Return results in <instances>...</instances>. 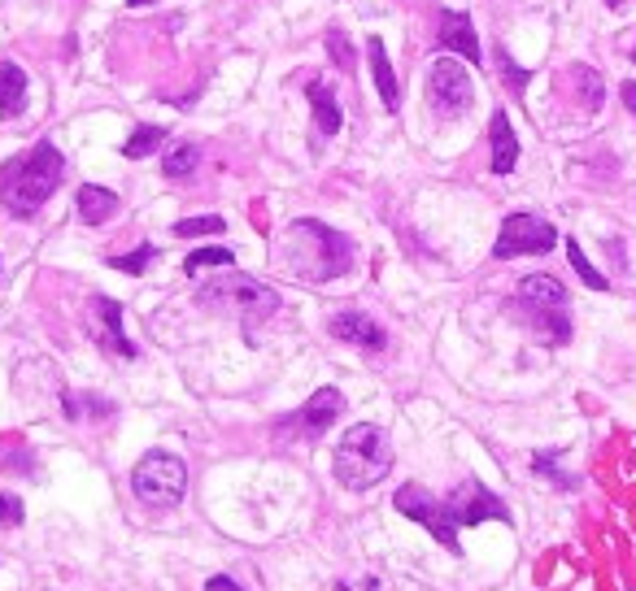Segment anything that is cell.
Instances as JSON below:
<instances>
[{"label": "cell", "mask_w": 636, "mask_h": 591, "mask_svg": "<svg viewBox=\"0 0 636 591\" xmlns=\"http://www.w3.org/2000/svg\"><path fill=\"white\" fill-rule=\"evenodd\" d=\"M284 266L301 279V283H331L340 274H349L354 266V244L331 231L318 218H297L284 236Z\"/></svg>", "instance_id": "obj_1"}, {"label": "cell", "mask_w": 636, "mask_h": 591, "mask_svg": "<svg viewBox=\"0 0 636 591\" xmlns=\"http://www.w3.org/2000/svg\"><path fill=\"white\" fill-rule=\"evenodd\" d=\"M61 174H66V157L57 152V144L40 140L36 148H27L0 166V204L13 218H31L61 188Z\"/></svg>", "instance_id": "obj_2"}, {"label": "cell", "mask_w": 636, "mask_h": 591, "mask_svg": "<svg viewBox=\"0 0 636 591\" xmlns=\"http://www.w3.org/2000/svg\"><path fill=\"white\" fill-rule=\"evenodd\" d=\"M392 470V443L375 422H358L345 431V440L336 443V479L349 492H367L375 483H384Z\"/></svg>", "instance_id": "obj_3"}, {"label": "cell", "mask_w": 636, "mask_h": 591, "mask_svg": "<svg viewBox=\"0 0 636 591\" xmlns=\"http://www.w3.org/2000/svg\"><path fill=\"white\" fill-rule=\"evenodd\" d=\"M197 304H206L213 313H227V318H240L245 327H254L262 318H275L284 300H279L275 288H266V283L240 274V270H231L222 279H206V288L197 292Z\"/></svg>", "instance_id": "obj_4"}, {"label": "cell", "mask_w": 636, "mask_h": 591, "mask_svg": "<svg viewBox=\"0 0 636 591\" xmlns=\"http://www.w3.org/2000/svg\"><path fill=\"white\" fill-rule=\"evenodd\" d=\"M131 492L136 500L145 504V509H175L183 492H188V465L175 457V452H145L140 457V465L131 470Z\"/></svg>", "instance_id": "obj_5"}, {"label": "cell", "mask_w": 636, "mask_h": 591, "mask_svg": "<svg viewBox=\"0 0 636 591\" xmlns=\"http://www.w3.org/2000/svg\"><path fill=\"white\" fill-rule=\"evenodd\" d=\"M554 244H558V231H554L545 218H536V213H510V218L501 222V231H497L493 257H497V261H510V257H545V252H554Z\"/></svg>", "instance_id": "obj_6"}, {"label": "cell", "mask_w": 636, "mask_h": 591, "mask_svg": "<svg viewBox=\"0 0 636 591\" xmlns=\"http://www.w3.org/2000/svg\"><path fill=\"white\" fill-rule=\"evenodd\" d=\"M392 504H397V513H406L410 522L427 527V531H431V540L440 543V548L463 552V548H458V522L449 518V504L431 500V492H427V488H419V483H406V488H397Z\"/></svg>", "instance_id": "obj_7"}, {"label": "cell", "mask_w": 636, "mask_h": 591, "mask_svg": "<svg viewBox=\"0 0 636 591\" xmlns=\"http://www.w3.org/2000/svg\"><path fill=\"white\" fill-rule=\"evenodd\" d=\"M471 74L463 70V61L454 57H436L427 70V100L440 118H463L471 109Z\"/></svg>", "instance_id": "obj_8"}, {"label": "cell", "mask_w": 636, "mask_h": 591, "mask_svg": "<svg viewBox=\"0 0 636 591\" xmlns=\"http://www.w3.org/2000/svg\"><path fill=\"white\" fill-rule=\"evenodd\" d=\"M340 409H345V395L336 392V388H318L292 418L279 422V431H284V435H297V440H318V435L340 418Z\"/></svg>", "instance_id": "obj_9"}, {"label": "cell", "mask_w": 636, "mask_h": 591, "mask_svg": "<svg viewBox=\"0 0 636 591\" xmlns=\"http://www.w3.org/2000/svg\"><path fill=\"white\" fill-rule=\"evenodd\" d=\"M88 335L97 340V344L106 348V352H113V357H136L140 348L127 340V331H122V304L118 300H109V296H92L88 300Z\"/></svg>", "instance_id": "obj_10"}, {"label": "cell", "mask_w": 636, "mask_h": 591, "mask_svg": "<svg viewBox=\"0 0 636 591\" xmlns=\"http://www.w3.org/2000/svg\"><path fill=\"white\" fill-rule=\"evenodd\" d=\"M449 518L458 527H479V522H510V509L488 492L479 479H467L458 492L449 495Z\"/></svg>", "instance_id": "obj_11"}, {"label": "cell", "mask_w": 636, "mask_h": 591, "mask_svg": "<svg viewBox=\"0 0 636 591\" xmlns=\"http://www.w3.org/2000/svg\"><path fill=\"white\" fill-rule=\"evenodd\" d=\"M436 49L458 52V57H467L471 66H479V61H484V49H479V40H476V27H471V18H467V13H458V9H440Z\"/></svg>", "instance_id": "obj_12"}, {"label": "cell", "mask_w": 636, "mask_h": 591, "mask_svg": "<svg viewBox=\"0 0 636 591\" xmlns=\"http://www.w3.org/2000/svg\"><path fill=\"white\" fill-rule=\"evenodd\" d=\"M327 331H331V340H340V344H358L367 348V352H379V348L388 344V335H384V327L367 318V313H358V309H349V313H331L327 318Z\"/></svg>", "instance_id": "obj_13"}, {"label": "cell", "mask_w": 636, "mask_h": 591, "mask_svg": "<svg viewBox=\"0 0 636 591\" xmlns=\"http://www.w3.org/2000/svg\"><path fill=\"white\" fill-rule=\"evenodd\" d=\"M488 144H493V174H510L519 166V140H515V127L506 118V109L493 113L488 122Z\"/></svg>", "instance_id": "obj_14"}, {"label": "cell", "mask_w": 636, "mask_h": 591, "mask_svg": "<svg viewBox=\"0 0 636 591\" xmlns=\"http://www.w3.org/2000/svg\"><path fill=\"white\" fill-rule=\"evenodd\" d=\"M367 61H371V79H375V88H379L384 109H388V113H397V109H401V88H397L392 61H388V49H384V40H379V36L367 40Z\"/></svg>", "instance_id": "obj_15"}, {"label": "cell", "mask_w": 636, "mask_h": 591, "mask_svg": "<svg viewBox=\"0 0 636 591\" xmlns=\"http://www.w3.org/2000/svg\"><path fill=\"white\" fill-rule=\"evenodd\" d=\"M515 304H531V309H567V288H563L554 274H528V279H519Z\"/></svg>", "instance_id": "obj_16"}, {"label": "cell", "mask_w": 636, "mask_h": 591, "mask_svg": "<svg viewBox=\"0 0 636 591\" xmlns=\"http://www.w3.org/2000/svg\"><path fill=\"white\" fill-rule=\"evenodd\" d=\"M27 104V74L18 61H0V118H18Z\"/></svg>", "instance_id": "obj_17"}, {"label": "cell", "mask_w": 636, "mask_h": 591, "mask_svg": "<svg viewBox=\"0 0 636 591\" xmlns=\"http://www.w3.org/2000/svg\"><path fill=\"white\" fill-rule=\"evenodd\" d=\"M306 97H310V109H315V122H318V136H336L340 131V122H345V113H340V104L331 97V88L315 79L310 88H306Z\"/></svg>", "instance_id": "obj_18"}, {"label": "cell", "mask_w": 636, "mask_h": 591, "mask_svg": "<svg viewBox=\"0 0 636 591\" xmlns=\"http://www.w3.org/2000/svg\"><path fill=\"white\" fill-rule=\"evenodd\" d=\"M118 213V197L109 192V188H97V183H83L79 188V218L88 222V227H101Z\"/></svg>", "instance_id": "obj_19"}, {"label": "cell", "mask_w": 636, "mask_h": 591, "mask_svg": "<svg viewBox=\"0 0 636 591\" xmlns=\"http://www.w3.org/2000/svg\"><path fill=\"white\" fill-rule=\"evenodd\" d=\"M197 166H201V148L197 144H175L166 152V179H192L197 174Z\"/></svg>", "instance_id": "obj_20"}, {"label": "cell", "mask_w": 636, "mask_h": 591, "mask_svg": "<svg viewBox=\"0 0 636 591\" xmlns=\"http://www.w3.org/2000/svg\"><path fill=\"white\" fill-rule=\"evenodd\" d=\"M572 79H576V88H580L584 109H588V113H593V109H602V100H606V83H602V74H597L593 66H572Z\"/></svg>", "instance_id": "obj_21"}, {"label": "cell", "mask_w": 636, "mask_h": 591, "mask_svg": "<svg viewBox=\"0 0 636 591\" xmlns=\"http://www.w3.org/2000/svg\"><path fill=\"white\" fill-rule=\"evenodd\" d=\"M567 261H572V270L580 274L593 292H606V288H610V283H606V274H602V270H593V261L584 257V248L576 244V240H567Z\"/></svg>", "instance_id": "obj_22"}, {"label": "cell", "mask_w": 636, "mask_h": 591, "mask_svg": "<svg viewBox=\"0 0 636 591\" xmlns=\"http://www.w3.org/2000/svg\"><path fill=\"white\" fill-rule=\"evenodd\" d=\"M158 144H166V131H161V127H136V136L122 144V157L140 161V157H149Z\"/></svg>", "instance_id": "obj_23"}, {"label": "cell", "mask_w": 636, "mask_h": 591, "mask_svg": "<svg viewBox=\"0 0 636 591\" xmlns=\"http://www.w3.org/2000/svg\"><path fill=\"white\" fill-rule=\"evenodd\" d=\"M153 261H158V248L140 244V252H127V257H109V270H122V274H145Z\"/></svg>", "instance_id": "obj_24"}, {"label": "cell", "mask_w": 636, "mask_h": 591, "mask_svg": "<svg viewBox=\"0 0 636 591\" xmlns=\"http://www.w3.org/2000/svg\"><path fill=\"white\" fill-rule=\"evenodd\" d=\"M206 266H236V252H231V248H197V252L183 261L188 274H201Z\"/></svg>", "instance_id": "obj_25"}, {"label": "cell", "mask_w": 636, "mask_h": 591, "mask_svg": "<svg viewBox=\"0 0 636 591\" xmlns=\"http://www.w3.org/2000/svg\"><path fill=\"white\" fill-rule=\"evenodd\" d=\"M327 52H331V61L336 66H345V70H354V61H358V52H354V44H349V36L340 31V27H327Z\"/></svg>", "instance_id": "obj_26"}, {"label": "cell", "mask_w": 636, "mask_h": 591, "mask_svg": "<svg viewBox=\"0 0 636 591\" xmlns=\"http://www.w3.org/2000/svg\"><path fill=\"white\" fill-rule=\"evenodd\" d=\"M222 218L210 213V218H183V222H175V236H183V240H192V236H222Z\"/></svg>", "instance_id": "obj_27"}, {"label": "cell", "mask_w": 636, "mask_h": 591, "mask_svg": "<svg viewBox=\"0 0 636 591\" xmlns=\"http://www.w3.org/2000/svg\"><path fill=\"white\" fill-rule=\"evenodd\" d=\"M497 66H501V79H506V88H510L515 97H524V88H528V70H524V66H515L506 49H497Z\"/></svg>", "instance_id": "obj_28"}, {"label": "cell", "mask_w": 636, "mask_h": 591, "mask_svg": "<svg viewBox=\"0 0 636 591\" xmlns=\"http://www.w3.org/2000/svg\"><path fill=\"white\" fill-rule=\"evenodd\" d=\"M531 470H536V474H545V479H549V483H558V488H576V479H572V474H563V470L554 465V452H536V457H531Z\"/></svg>", "instance_id": "obj_29"}, {"label": "cell", "mask_w": 636, "mask_h": 591, "mask_svg": "<svg viewBox=\"0 0 636 591\" xmlns=\"http://www.w3.org/2000/svg\"><path fill=\"white\" fill-rule=\"evenodd\" d=\"M22 522V500L0 492V527H18Z\"/></svg>", "instance_id": "obj_30"}, {"label": "cell", "mask_w": 636, "mask_h": 591, "mask_svg": "<svg viewBox=\"0 0 636 591\" xmlns=\"http://www.w3.org/2000/svg\"><path fill=\"white\" fill-rule=\"evenodd\" d=\"M206 591H240V583H231L227 574H213L210 583H206Z\"/></svg>", "instance_id": "obj_31"}, {"label": "cell", "mask_w": 636, "mask_h": 591, "mask_svg": "<svg viewBox=\"0 0 636 591\" xmlns=\"http://www.w3.org/2000/svg\"><path fill=\"white\" fill-rule=\"evenodd\" d=\"M340 591H379V579H358V583H340Z\"/></svg>", "instance_id": "obj_32"}, {"label": "cell", "mask_w": 636, "mask_h": 591, "mask_svg": "<svg viewBox=\"0 0 636 591\" xmlns=\"http://www.w3.org/2000/svg\"><path fill=\"white\" fill-rule=\"evenodd\" d=\"M624 104H628V113L636 118V79L633 83H624Z\"/></svg>", "instance_id": "obj_33"}, {"label": "cell", "mask_w": 636, "mask_h": 591, "mask_svg": "<svg viewBox=\"0 0 636 591\" xmlns=\"http://www.w3.org/2000/svg\"><path fill=\"white\" fill-rule=\"evenodd\" d=\"M127 4H131V9H140V4H153V0H127Z\"/></svg>", "instance_id": "obj_34"}, {"label": "cell", "mask_w": 636, "mask_h": 591, "mask_svg": "<svg viewBox=\"0 0 636 591\" xmlns=\"http://www.w3.org/2000/svg\"><path fill=\"white\" fill-rule=\"evenodd\" d=\"M606 4H610V9H624V0H606Z\"/></svg>", "instance_id": "obj_35"}, {"label": "cell", "mask_w": 636, "mask_h": 591, "mask_svg": "<svg viewBox=\"0 0 636 591\" xmlns=\"http://www.w3.org/2000/svg\"><path fill=\"white\" fill-rule=\"evenodd\" d=\"M633 61H636V49H633Z\"/></svg>", "instance_id": "obj_36"}]
</instances>
